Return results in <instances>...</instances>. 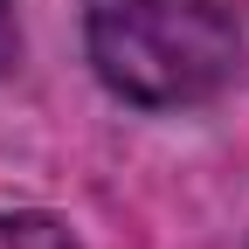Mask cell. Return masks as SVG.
I'll return each mask as SVG.
<instances>
[{
	"instance_id": "obj_1",
	"label": "cell",
	"mask_w": 249,
	"mask_h": 249,
	"mask_svg": "<svg viewBox=\"0 0 249 249\" xmlns=\"http://www.w3.org/2000/svg\"><path fill=\"white\" fill-rule=\"evenodd\" d=\"M242 49V0H90V62L132 104H201Z\"/></svg>"
},
{
	"instance_id": "obj_2",
	"label": "cell",
	"mask_w": 249,
	"mask_h": 249,
	"mask_svg": "<svg viewBox=\"0 0 249 249\" xmlns=\"http://www.w3.org/2000/svg\"><path fill=\"white\" fill-rule=\"evenodd\" d=\"M0 249H76V235L42 208H21V214H0Z\"/></svg>"
},
{
	"instance_id": "obj_3",
	"label": "cell",
	"mask_w": 249,
	"mask_h": 249,
	"mask_svg": "<svg viewBox=\"0 0 249 249\" xmlns=\"http://www.w3.org/2000/svg\"><path fill=\"white\" fill-rule=\"evenodd\" d=\"M7 49H14V28H7V0H0V62H7Z\"/></svg>"
}]
</instances>
